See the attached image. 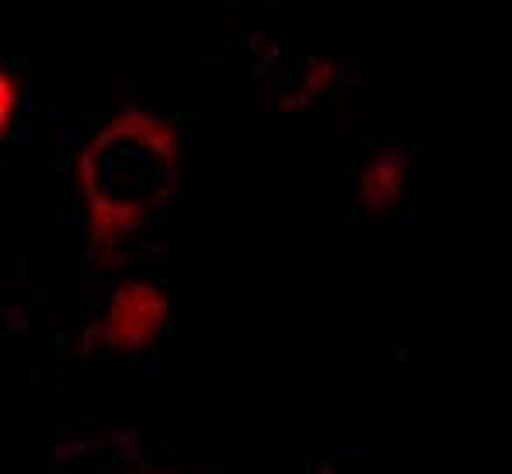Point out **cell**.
Returning a JSON list of instances; mask_svg holds the SVG:
<instances>
[{"label": "cell", "instance_id": "cell-3", "mask_svg": "<svg viewBox=\"0 0 512 474\" xmlns=\"http://www.w3.org/2000/svg\"><path fill=\"white\" fill-rule=\"evenodd\" d=\"M18 102H21V81L14 63H4L0 70V133L11 129L14 116H18Z\"/></svg>", "mask_w": 512, "mask_h": 474}, {"label": "cell", "instance_id": "cell-2", "mask_svg": "<svg viewBox=\"0 0 512 474\" xmlns=\"http://www.w3.org/2000/svg\"><path fill=\"white\" fill-rule=\"evenodd\" d=\"M171 321V297L154 279H126L112 290L98 318V339L112 353H140L154 346Z\"/></svg>", "mask_w": 512, "mask_h": 474}, {"label": "cell", "instance_id": "cell-1", "mask_svg": "<svg viewBox=\"0 0 512 474\" xmlns=\"http://www.w3.org/2000/svg\"><path fill=\"white\" fill-rule=\"evenodd\" d=\"M91 255H115L171 206L178 189V133L147 105H122L77 154Z\"/></svg>", "mask_w": 512, "mask_h": 474}, {"label": "cell", "instance_id": "cell-4", "mask_svg": "<svg viewBox=\"0 0 512 474\" xmlns=\"http://www.w3.org/2000/svg\"><path fill=\"white\" fill-rule=\"evenodd\" d=\"M150 474H182V471H150Z\"/></svg>", "mask_w": 512, "mask_h": 474}]
</instances>
